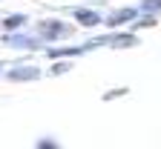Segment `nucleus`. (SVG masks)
<instances>
[{
  "instance_id": "nucleus-1",
  "label": "nucleus",
  "mask_w": 161,
  "mask_h": 149,
  "mask_svg": "<svg viewBox=\"0 0 161 149\" xmlns=\"http://www.w3.org/2000/svg\"><path fill=\"white\" fill-rule=\"evenodd\" d=\"M0 43L9 49H20V52H43V40L35 29H17V32H6L0 35Z\"/></svg>"
},
{
  "instance_id": "nucleus-2",
  "label": "nucleus",
  "mask_w": 161,
  "mask_h": 149,
  "mask_svg": "<svg viewBox=\"0 0 161 149\" xmlns=\"http://www.w3.org/2000/svg\"><path fill=\"white\" fill-rule=\"evenodd\" d=\"M35 32L40 35L43 46H52V43H64L66 37H72V26L64 23L58 17H46V20H37L35 23Z\"/></svg>"
},
{
  "instance_id": "nucleus-3",
  "label": "nucleus",
  "mask_w": 161,
  "mask_h": 149,
  "mask_svg": "<svg viewBox=\"0 0 161 149\" xmlns=\"http://www.w3.org/2000/svg\"><path fill=\"white\" fill-rule=\"evenodd\" d=\"M40 77H43V69L37 63H29V60L12 63L9 69H3V80H9V83H35Z\"/></svg>"
},
{
  "instance_id": "nucleus-4",
  "label": "nucleus",
  "mask_w": 161,
  "mask_h": 149,
  "mask_svg": "<svg viewBox=\"0 0 161 149\" xmlns=\"http://www.w3.org/2000/svg\"><path fill=\"white\" fill-rule=\"evenodd\" d=\"M66 12L72 14L75 23L84 26V29H95V26L104 23V14L98 12V6H72V9H66Z\"/></svg>"
},
{
  "instance_id": "nucleus-5",
  "label": "nucleus",
  "mask_w": 161,
  "mask_h": 149,
  "mask_svg": "<svg viewBox=\"0 0 161 149\" xmlns=\"http://www.w3.org/2000/svg\"><path fill=\"white\" fill-rule=\"evenodd\" d=\"M138 14H141L138 6H121L115 12H109V14H104V26L107 29H130V23Z\"/></svg>"
},
{
  "instance_id": "nucleus-6",
  "label": "nucleus",
  "mask_w": 161,
  "mask_h": 149,
  "mask_svg": "<svg viewBox=\"0 0 161 149\" xmlns=\"http://www.w3.org/2000/svg\"><path fill=\"white\" fill-rule=\"evenodd\" d=\"M43 55H46V60L80 57V55H86V46L84 43H52V46H43Z\"/></svg>"
},
{
  "instance_id": "nucleus-7",
  "label": "nucleus",
  "mask_w": 161,
  "mask_h": 149,
  "mask_svg": "<svg viewBox=\"0 0 161 149\" xmlns=\"http://www.w3.org/2000/svg\"><path fill=\"white\" fill-rule=\"evenodd\" d=\"M141 43L138 35L132 29H109V46L107 49H115V52H124V49H135Z\"/></svg>"
},
{
  "instance_id": "nucleus-8",
  "label": "nucleus",
  "mask_w": 161,
  "mask_h": 149,
  "mask_svg": "<svg viewBox=\"0 0 161 149\" xmlns=\"http://www.w3.org/2000/svg\"><path fill=\"white\" fill-rule=\"evenodd\" d=\"M23 26H29V14H23V12H14V14L0 20V29H3V32H17Z\"/></svg>"
},
{
  "instance_id": "nucleus-9",
  "label": "nucleus",
  "mask_w": 161,
  "mask_h": 149,
  "mask_svg": "<svg viewBox=\"0 0 161 149\" xmlns=\"http://www.w3.org/2000/svg\"><path fill=\"white\" fill-rule=\"evenodd\" d=\"M75 69V60L72 57H60V60H52V66L46 69L49 72V77H64V75H69Z\"/></svg>"
},
{
  "instance_id": "nucleus-10",
  "label": "nucleus",
  "mask_w": 161,
  "mask_h": 149,
  "mask_svg": "<svg viewBox=\"0 0 161 149\" xmlns=\"http://www.w3.org/2000/svg\"><path fill=\"white\" fill-rule=\"evenodd\" d=\"M138 12L141 14H155V17H161V0H141V3H138Z\"/></svg>"
},
{
  "instance_id": "nucleus-11",
  "label": "nucleus",
  "mask_w": 161,
  "mask_h": 149,
  "mask_svg": "<svg viewBox=\"0 0 161 149\" xmlns=\"http://www.w3.org/2000/svg\"><path fill=\"white\" fill-rule=\"evenodd\" d=\"M127 95H130L127 86H118V89H107L104 95H101V100H107V103H109V100H115V98H127Z\"/></svg>"
},
{
  "instance_id": "nucleus-12",
  "label": "nucleus",
  "mask_w": 161,
  "mask_h": 149,
  "mask_svg": "<svg viewBox=\"0 0 161 149\" xmlns=\"http://www.w3.org/2000/svg\"><path fill=\"white\" fill-rule=\"evenodd\" d=\"M35 146H37V149H58V141H55V138H37Z\"/></svg>"
},
{
  "instance_id": "nucleus-13",
  "label": "nucleus",
  "mask_w": 161,
  "mask_h": 149,
  "mask_svg": "<svg viewBox=\"0 0 161 149\" xmlns=\"http://www.w3.org/2000/svg\"><path fill=\"white\" fill-rule=\"evenodd\" d=\"M0 77H3V63H0Z\"/></svg>"
}]
</instances>
